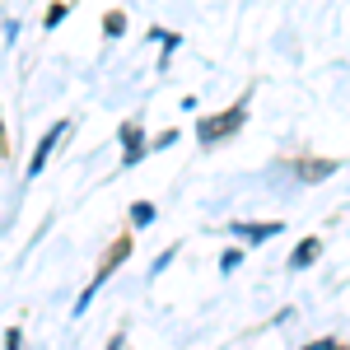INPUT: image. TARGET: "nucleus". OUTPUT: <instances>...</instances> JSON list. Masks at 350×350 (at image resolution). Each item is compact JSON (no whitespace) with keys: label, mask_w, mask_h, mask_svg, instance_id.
<instances>
[{"label":"nucleus","mask_w":350,"mask_h":350,"mask_svg":"<svg viewBox=\"0 0 350 350\" xmlns=\"http://www.w3.org/2000/svg\"><path fill=\"white\" fill-rule=\"evenodd\" d=\"M318 252H323V243H318V239H304V243H299V252L290 257V267H295V271H304L308 262H313V257H318Z\"/></svg>","instance_id":"423d86ee"},{"label":"nucleus","mask_w":350,"mask_h":350,"mask_svg":"<svg viewBox=\"0 0 350 350\" xmlns=\"http://www.w3.org/2000/svg\"><path fill=\"white\" fill-rule=\"evenodd\" d=\"M243 117H247V103H234V108L215 112V117H201V140H224V135H234L243 126Z\"/></svg>","instance_id":"f257e3e1"},{"label":"nucleus","mask_w":350,"mask_h":350,"mask_svg":"<svg viewBox=\"0 0 350 350\" xmlns=\"http://www.w3.org/2000/svg\"><path fill=\"white\" fill-rule=\"evenodd\" d=\"M131 219H135V224H150V219H154V206H150V201H135V206H131Z\"/></svg>","instance_id":"6e6552de"},{"label":"nucleus","mask_w":350,"mask_h":350,"mask_svg":"<svg viewBox=\"0 0 350 350\" xmlns=\"http://www.w3.org/2000/svg\"><path fill=\"white\" fill-rule=\"evenodd\" d=\"M140 154H145V140H140V126H135V122H126V126H122V159H126V168H131V163L140 159Z\"/></svg>","instance_id":"20e7f679"},{"label":"nucleus","mask_w":350,"mask_h":350,"mask_svg":"<svg viewBox=\"0 0 350 350\" xmlns=\"http://www.w3.org/2000/svg\"><path fill=\"white\" fill-rule=\"evenodd\" d=\"M126 252H131V239H122V243H117V247H112V252H108V262H103V267H98V275H94V285H89V290H84V295H80V304H75V313H84V308H89V304H94V295H98V290H103V280H108L112 271H117V262H122V257H126Z\"/></svg>","instance_id":"f03ea898"},{"label":"nucleus","mask_w":350,"mask_h":350,"mask_svg":"<svg viewBox=\"0 0 350 350\" xmlns=\"http://www.w3.org/2000/svg\"><path fill=\"white\" fill-rule=\"evenodd\" d=\"M61 135H66V122H56L52 131L38 140V150H33V163H28V173H42V163H47V154L56 150V140H61Z\"/></svg>","instance_id":"7ed1b4c3"},{"label":"nucleus","mask_w":350,"mask_h":350,"mask_svg":"<svg viewBox=\"0 0 350 350\" xmlns=\"http://www.w3.org/2000/svg\"><path fill=\"white\" fill-rule=\"evenodd\" d=\"M5 346H10V350H24V341H19V332H10V336H5Z\"/></svg>","instance_id":"9d476101"},{"label":"nucleus","mask_w":350,"mask_h":350,"mask_svg":"<svg viewBox=\"0 0 350 350\" xmlns=\"http://www.w3.org/2000/svg\"><path fill=\"white\" fill-rule=\"evenodd\" d=\"M108 350H122V336H112V346Z\"/></svg>","instance_id":"9b49d317"},{"label":"nucleus","mask_w":350,"mask_h":350,"mask_svg":"<svg viewBox=\"0 0 350 350\" xmlns=\"http://www.w3.org/2000/svg\"><path fill=\"white\" fill-rule=\"evenodd\" d=\"M234 229H239L247 243H267V239H275V234H280V224H234Z\"/></svg>","instance_id":"39448f33"},{"label":"nucleus","mask_w":350,"mask_h":350,"mask_svg":"<svg viewBox=\"0 0 350 350\" xmlns=\"http://www.w3.org/2000/svg\"><path fill=\"white\" fill-rule=\"evenodd\" d=\"M332 168H336L332 159H323V163H304V178H308V183H318V178H327V173H332Z\"/></svg>","instance_id":"0eeeda50"},{"label":"nucleus","mask_w":350,"mask_h":350,"mask_svg":"<svg viewBox=\"0 0 350 350\" xmlns=\"http://www.w3.org/2000/svg\"><path fill=\"white\" fill-rule=\"evenodd\" d=\"M61 19H66V5H52V10H47V24L56 28V24H61Z\"/></svg>","instance_id":"1a4fd4ad"}]
</instances>
